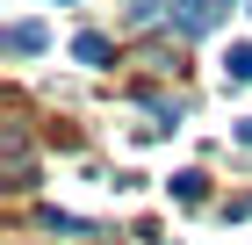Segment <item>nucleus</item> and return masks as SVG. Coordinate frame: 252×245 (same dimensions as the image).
Wrapping results in <instances>:
<instances>
[{
  "instance_id": "f257e3e1",
  "label": "nucleus",
  "mask_w": 252,
  "mask_h": 245,
  "mask_svg": "<svg viewBox=\"0 0 252 245\" xmlns=\"http://www.w3.org/2000/svg\"><path fill=\"white\" fill-rule=\"evenodd\" d=\"M173 22L188 36H209L216 22H223V0H173Z\"/></svg>"
},
{
  "instance_id": "f03ea898",
  "label": "nucleus",
  "mask_w": 252,
  "mask_h": 245,
  "mask_svg": "<svg viewBox=\"0 0 252 245\" xmlns=\"http://www.w3.org/2000/svg\"><path fill=\"white\" fill-rule=\"evenodd\" d=\"M7 51H15V58L43 51V29H36V22H15V29H7Z\"/></svg>"
},
{
  "instance_id": "7ed1b4c3",
  "label": "nucleus",
  "mask_w": 252,
  "mask_h": 245,
  "mask_svg": "<svg viewBox=\"0 0 252 245\" xmlns=\"http://www.w3.org/2000/svg\"><path fill=\"white\" fill-rule=\"evenodd\" d=\"M202 195H209V173H173V202H202Z\"/></svg>"
},
{
  "instance_id": "20e7f679",
  "label": "nucleus",
  "mask_w": 252,
  "mask_h": 245,
  "mask_svg": "<svg viewBox=\"0 0 252 245\" xmlns=\"http://www.w3.org/2000/svg\"><path fill=\"white\" fill-rule=\"evenodd\" d=\"M72 58H79V65H108V36H94V29L72 36Z\"/></svg>"
},
{
  "instance_id": "39448f33",
  "label": "nucleus",
  "mask_w": 252,
  "mask_h": 245,
  "mask_svg": "<svg viewBox=\"0 0 252 245\" xmlns=\"http://www.w3.org/2000/svg\"><path fill=\"white\" fill-rule=\"evenodd\" d=\"M43 224L58 231V238H87V231H94V224H87V216H58V209H43Z\"/></svg>"
},
{
  "instance_id": "423d86ee",
  "label": "nucleus",
  "mask_w": 252,
  "mask_h": 245,
  "mask_svg": "<svg viewBox=\"0 0 252 245\" xmlns=\"http://www.w3.org/2000/svg\"><path fill=\"white\" fill-rule=\"evenodd\" d=\"M223 72H231V79H252V43H231V58H223Z\"/></svg>"
},
{
  "instance_id": "0eeeda50",
  "label": "nucleus",
  "mask_w": 252,
  "mask_h": 245,
  "mask_svg": "<svg viewBox=\"0 0 252 245\" xmlns=\"http://www.w3.org/2000/svg\"><path fill=\"white\" fill-rule=\"evenodd\" d=\"M231 137H238V144H252V115H245V123H231Z\"/></svg>"
}]
</instances>
